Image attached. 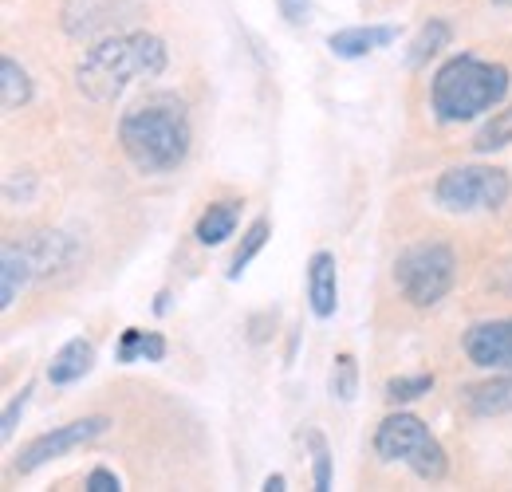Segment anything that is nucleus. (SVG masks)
<instances>
[{
  "mask_svg": "<svg viewBox=\"0 0 512 492\" xmlns=\"http://www.w3.org/2000/svg\"><path fill=\"white\" fill-rule=\"evenodd\" d=\"M505 146H512V103L505 111H493V119L473 134V150L477 154H497Z\"/></svg>",
  "mask_w": 512,
  "mask_h": 492,
  "instance_id": "nucleus-21",
  "label": "nucleus"
},
{
  "mask_svg": "<svg viewBox=\"0 0 512 492\" xmlns=\"http://www.w3.org/2000/svg\"><path fill=\"white\" fill-rule=\"evenodd\" d=\"M375 453L383 461H402L418 481H446L449 457L442 441L426 430L422 418L414 414H390L375 430Z\"/></svg>",
  "mask_w": 512,
  "mask_h": 492,
  "instance_id": "nucleus-5",
  "label": "nucleus"
},
{
  "mask_svg": "<svg viewBox=\"0 0 512 492\" xmlns=\"http://www.w3.org/2000/svg\"><path fill=\"white\" fill-rule=\"evenodd\" d=\"M36 280V268H32V256L24 252L20 241H4L0 248V308L8 311L16 304V296Z\"/></svg>",
  "mask_w": 512,
  "mask_h": 492,
  "instance_id": "nucleus-14",
  "label": "nucleus"
},
{
  "mask_svg": "<svg viewBox=\"0 0 512 492\" xmlns=\"http://www.w3.org/2000/svg\"><path fill=\"white\" fill-rule=\"evenodd\" d=\"M327 390L339 402H355V394H359V363H355V355H335L331 374H327Z\"/></svg>",
  "mask_w": 512,
  "mask_h": 492,
  "instance_id": "nucleus-22",
  "label": "nucleus"
},
{
  "mask_svg": "<svg viewBox=\"0 0 512 492\" xmlns=\"http://www.w3.org/2000/svg\"><path fill=\"white\" fill-rule=\"evenodd\" d=\"M115 359L119 363H162L166 359V339L158 331H138L127 327L119 347H115Z\"/></svg>",
  "mask_w": 512,
  "mask_h": 492,
  "instance_id": "nucleus-18",
  "label": "nucleus"
},
{
  "mask_svg": "<svg viewBox=\"0 0 512 492\" xmlns=\"http://www.w3.org/2000/svg\"><path fill=\"white\" fill-rule=\"evenodd\" d=\"M154 311H158V315H166V311H170V292H158V304H154Z\"/></svg>",
  "mask_w": 512,
  "mask_h": 492,
  "instance_id": "nucleus-29",
  "label": "nucleus"
},
{
  "mask_svg": "<svg viewBox=\"0 0 512 492\" xmlns=\"http://www.w3.org/2000/svg\"><path fill=\"white\" fill-rule=\"evenodd\" d=\"M83 489H87V492H119V489H123V481H119V473H115V469H107V465H95V469L87 473Z\"/></svg>",
  "mask_w": 512,
  "mask_h": 492,
  "instance_id": "nucleus-26",
  "label": "nucleus"
},
{
  "mask_svg": "<svg viewBox=\"0 0 512 492\" xmlns=\"http://www.w3.org/2000/svg\"><path fill=\"white\" fill-rule=\"evenodd\" d=\"M304 288H308V308H312V315L316 319H331L335 308H339V272H335V256L327 248L312 252Z\"/></svg>",
  "mask_w": 512,
  "mask_h": 492,
  "instance_id": "nucleus-12",
  "label": "nucleus"
},
{
  "mask_svg": "<svg viewBox=\"0 0 512 492\" xmlns=\"http://www.w3.org/2000/svg\"><path fill=\"white\" fill-rule=\"evenodd\" d=\"M0 103H4V111H20L32 103V79L12 56L0 60Z\"/></svg>",
  "mask_w": 512,
  "mask_h": 492,
  "instance_id": "nucleus-19",
  "label": "nucleus"
},
{
  "mask_svg": "<svg viewBox=\"0 0 512 492\" xmlns=\"http://www.w3.org/2000/svg\"><path fill=\"white\" fill-rule=\"evenodd\" d=\"M32 402V382H24L12 398H8V406H4V418H0V437L8 441L12 433H16V426H20V414H24V406Z\"/></svg>",
  "mask_w": 512,
  "mask_h": 492,
  "instance_id": "nucleus-25",
  "label": "nucleus"
},
{
  "mask_svg": "<svg viewBox=\"0 0 512 492\" xmlns=\"http://www.w3.org/2000/svg\"><path fill=\"white\" fill-rule=\"evenodd\" d=\"M95 367V343L91 339H67L64 347L52 355V363H48V382L52 386H71V382H79L87 370Z\"/></svg>",
  "mask_w": 512,
  "mask_h": 492,
  "instance_id": "nucleus-16",
  "label": "nucleus"
},
{
  "mask_svg": "<svg viewBox=\"0 0 512 492\" xmlns=\"http://www.w3.org/2000/svg\"><path fill=\"white\" fill-rule=\"evenodd\" d=\"M512 193V178L497 166H453L434 182V201L446 213H489Z\"/></svg>",
  "mask_w": 512,
  "mask_h": 492,
  "instance_id": "nucleus-6",
  "label": "nucleus"
},
{
  "mask_svg": "<svg viewBox=\"0 0 512 492\" xmlns=\"http://www.w3.org/2000/svg\"><path fill=\"white\" fill-rule=\"evenodd\" d=\"M398 40L394 24H355V28H339L327 36V52L335 60H367L371 52L390 48Z\"/></svg>",
  "mask_w": 512,
  "mask_h": 492,
  "instance_id": "nucleus-11",
  "label": "nucleus"
},
{
  "mask_svg": "<svg viewBox=\"0 0 512 492\" xmlns=\"http://www.w3.org/2000/svg\"><path fill=\"white\" fill-rule=\"evenodd\" d=\"M449 40H453V28H449L442 16H430V20L418 28V36L410 40V48H406V67H410V71L426 67L442 48H449Z\"/></svg>",
  "mask_w": 512,
  "mask_h": 492,
  "instance_id": "nucleus-17",
  "label": "nucleus"
},
{
  "mask_svg": "<svg viewBox=\"0 0 512 492\" xmlns=\"http://www.w3.org/2000/svg\"><path fill=\"white\" fill-rule=\"evenodd\" d=\"M241 201L237 197H225V201H213L201 217H197V229H193V237H197V245L205 248H217L225 245L233 233H237V225H241Z\"/></svg>",
  "mask_w": 512,
  "mask_h": 492,
  "instance_id": "nucleus-15",
  "label": "nucleus"
},
{
  "mask_svg": "<svg viewBox=\"0 0 512 492\" xmlns=\"http://www.w3.org/2000/svg\"><path fill=\"white\" fill-rule=\"evenodd\" d=\"M20 245H24V252L32 256L36 276H60V272H67V268H75V264H79V256H83L79 237H71V233H56V229L28 233V237H20Z\"/></svg>",
  "mask_w": 512,
  "mask_h": 492,
  "instance_id": "nucleus-10",
  "label": "nucleus"
},
{
  "mask_svg": "<svg viewBox=\"0 0 512 492\" xmlns=\"http://www.w3.org/2000/svg\"><path fill=\"white\" fill-rule=\"evenodd\" d=\"M284 485H288L284 473H268V477H264V492H284Z\"/></svg>",
  "mask_w": 512,
  "mask_h": 492,
  "instance_id": "nucleus-28",
  "label": "nucleus"
},
{
  "mask_svg": "<svg viewBox=\"0 0 512 492\" xmlns=\"http://www.w3.org/2000/svg\"><path fill=\"white\" fill-rule=\"evenodd\" d=\"M268 237H272V221H268V217H256L253 225L245 229V237H241V248L233 252V260H229V272H225V276H229V280H241V276H245V268L253 264L256 252L268 245Z\"/></svg>",
  "mask_w": 512,
  "mask_h": 492,
  "instance_id": "nucleus-20",
  "label": "nucleus"
},
{
  "mask_svg": "<svg viewBox=\"0 0 512 492\" xmlns=\"http://www.w3.org/2000/svg\"><path fill=\"white\" fill-rule=\"evenodd\" d=\"M434 390V374H398V378H390L383 390V398L390 406H402V402H418V398H426Z\"/></svg>",
  "mask_w": 512,
  "mask_h": 492,
  "instance_id": "nucleus-23",
  "label": "nucleus"
},
{
  "mask_svg": "<svg viewBox=\"0 0 512 492\" xmlns=\"http://www.w3.org/2000/svg\"><path fill=\"white\" fill-rule=\"evenodd\" d=\"M276 8L288 24H308L312 20V0H276Z\"/></svg>",
  "mask_w": 512,
  "mask_h": 492,
  "instance_id": "nucleus-27",
  "label": "nucleus"
},
{
  "mask_svg": "<svg viewBox=\"0 0 512 492\" xmlns=\"http://www.w3.org/2000/svg\"><path fill=\"white\" fill-rule=\"evenodd\" d=\"M308 445H312V481L320 492H327L331 489V449L320 433H308Z\"/></svg>",
  "mask_w": 512,
  "mask_h": 492,
  "instance_id": "nucleus-24",
  "label": "nucleus"
},
{
  "mask_svg": "<svg viewBox=\"0 0 512 492\" xmlns=\"http://www.w3.org/2000/svg\"><path fill=\"white\" fill-rule=\"evenodd\" d=\"M509 292H512V284H509Z\"/></svg>",
  "mask_w": 512,
  "mask_h": 492,
  "instance_id": "nucleus-31",
  "label": "nucleus"
},
{
  "mask_svg": "<svg viewBox=\"0 0 512 492\" xmlns=\"http://www.w3.org/2000/svg\"><path fill=\"white\" fill-rule=\"evenodd\" d=\"M465 410L477 414V418H497V414H509L512 410V370H501L485 382H469L457 390Z\"/></svg>",
  "mask_w": 512,
  "mask_h": 492,
  "instance_id": "nucleus-13",
  "label": "nucleus"
},
{
  "mask_svg": "<svg viewBox=\"0 0 512 492\" xmlns=\"http://www.w3.org/2000/svg\"><path fill=\"white\" fill-rule=\"evenodd\" d=\"M512 87V71L505 63L477 60L469 52L449 56L430 79V111L438 123H469L493 111Z\"/></svg>",
  "mask_w": 512,
  "mask_h": 492,
  "instance_id": "nucleus-3",
  "label": "nucleus"
},
{
  "mask_svg": "<svg viewBox=\"0 0 512 492\" xmlns=\"http://www.w3.org/2000/svg\"><path fill=\"white\" fill-rule=\"evenodd\" d=\"M461 351L481 370H512V319H485L461 335Z\"/></svg>",
  "mask_w": 512,
  "mask_h": 492,
  "instance_id": "nucleus-9",
  "label": "nucleus"
},
{
  "mask_svg": "<svg viewBox=\"0 0 512 492\" xmlns=\"http://www.w3.org/2000/svg\"><path fill=\"white\" fill-rule=\"evenodd\" d=\"M138 12L134 0H64L60 20L71 40H99V36H115L119 24H127Z\"/></svg>",
  "mask_w": 512,
  "mask_h": 492,
  "instance_id": "nucleus-8",
  "label": "nucleus"
},
{
  "mask_svg": "<svg viewBox=\"0 0 512 492\" xmlns=\"http://www.w3.org/2000/svg\"><path fill=\"white\" fill-rule=\"evenodd\" d=\"M493 4H501V8H512V0H493Z\"/></svg>",
  "mask_w": 512,
  "mask_h": 492,
  "instance_id": "nucleus-30",
  "label": "nucleus"
},
{
  "mask_svg": "<svg viewBox=\"0 0 512 492\" xmlns=\"http://www.w3.org/2000/svg\"><path fill=\"white\" fill-rule=\"evenodd\" d=\"M394 284L410 308H438L457 284V252L446 241H418L394 260Z\"/></svg>",
  "mask_w": 512,
  "mask_h": 492,
  "instance_id": "nucleus-4",
  "label": "nucleus"
},
{
  "mask_svg": "<svg viewBox=\"0 0 512 492\" xmlns=\"http://www.w3.org/2000/svg\"><path fill=\"white\" fill-rule=\"evenodd\" d=\"M166 63H170L166 40L150 32H115V36H103L95 48H87L83 60L75 63V91L87 103L103 107V103H115L130 83L162 75Z\"/></svg>",
  "mask_w": 512,
  "mask_h": 492,
  "instance_id": "nucleus-2",
  "label": "nucleus"
},
{
  "mask_svg": "<svg viewBox=\"0 0 512 492\" xmlns=\"http://www.w3.org/2000/svg\"><path fill=\"white\" fill-rule=\"evenodd\" d=\"M107 430H111V418H107V414H91V418L67 422V426H56V430H48V433H36V437L16 453V473H20V477H32V473L44 469L48 461L67 457V453H75V449L99 441Z\"/></svg>",
  "mask_w": 512,
  "mask_h": 492,
  "instance_id": "nucleus-7",
  "label": "nucleus"
},
{
  "mask_svg": "<svg viewBox=\"0 0 512 492\" xmlns=\"http://www.w3.org/2000/svg\"><path fill=\"white\" fill-rule=\"evenodd\" d=\"M119 146L127 154V162L146 174V178H162L174 174L193 146V126L190 111L178 95L158 91L146 95L142 103H134L119 119Z\"/></svg>",
  "mask_w": 512,
  "mask_h": 492,
  "instance_id": "nucleus-1",
  "label": "nucleus"
}]
</instances>
